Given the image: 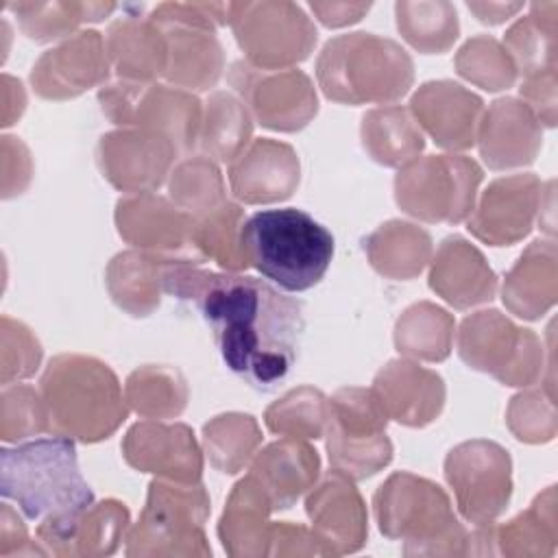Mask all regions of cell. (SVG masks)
<instances>
[{
	"label": "cell",
	"mask_w": 558,
	"mask_h": 558,
	"mask_svg": "<svg viewBox=\"0 0 558 558\" xmlns=\"http://www.w3.org/2000/svg\"><path fill=\"white\" fill-rule=\"evenodd\" d=\"M107 76L109 61L100 33L83 31L39 57L31 85L46 100H65L105 83Z\"/></svg>",
	"instance_id": "e0dca14e"
},
{
	"label": "cell",
	"mask_w": 558,
	"mask_h": 558,
	"mask_svg": "<svg viewBox=\"0 0 558 558\" xmlns=\"http://www.w3.org/2000/svg\"><path fill=\"white\" fill-rule=\"evenodd\" d=\"M244 222V211L240 205L225 201L209 214L194 218L192 246H196L203 257L214 259L229 272L244 270L246 257L240 244V229Z\"/></svg>",
	"instance_id": "8d00e7d4"
},
{
	"label": "cell",
	"mask_w": 558,
	"mask_h": 558,
	"mask_svg": "<svg viewBox=\"0 0 558 558\" xmlns=\"http://www.w3.org/2000/svg\"><path fill=\"white\" fill-rule=\"evenodd\" d=\"M466 7L484 24H501L504 20H508V15H512L514 11L521 9V4H495V2H488V4L486 2H469Z\"/></svg>",
	"instance_id": "f5cc1de1"
},
{
	"label": "cell",
	"mask_w": 558,
	"mask_h": 558,
	"mask_svg": "<svg viewBox=\"0 0 558 558\" xmlns=\"http://www.w3.org/2000/svg\"><path fill=\"white\" fill-rule=\"evenodd\" d=\"M31 179V157L20 137L2 135V196L20 194Z\"/></svg>",
	"instance_id": "7dc6e473"
},
{
	"label": "cell",
	"mask_w": 558,
	"mask_h": 558,
	"mask_svg": "<svg viewBox=\"0 0 558 558\" xmlns=\"http://www.w3.org/2000/svg\"><path fill=\"white\" fill-rule=\"evenodd\" d=\"M373 504L379 532L405 541L408 556L469 554V532L458 523L438 484L395 473L379 486Z\"/></svg>",
	"instance_id": "8992f818"
},
{
	"label": "cell",
	"mask_w": 558,
	"mask_h": 558,
	"mask_svg": "<svg viewBox=\"0 0 558 558\" xmlns=\"http://www.w3.org/2000/svg\"><path fill=\"white\" fill-rule=\"evenodd\" d=\"M7 9L17 17L22 33L39 44L68 37L81 22H98L116 4H61V2H9Z\"/></svg>",
	"instance_id": "e575fe53"
},
{
	"label": "cell",
	"mask_w": 558,
	"mask_h": 558,
	"mask_svg": "<svg viewBox=\"0 0 558 558\" xmlns=\"http://www.w3.org/2000/svg\"><path fill=\"white\" fill-rule=\"evenodd\" d=\"M0 493L37 521L35 536L46 554L63 556L78 519L94 506L81 475L74 440L61 434L35 438L0 451Z\"/></svg>",
	"instance_id": "7a4b0ae2"
},
{
	"label": "cell",
	"mask_w": 558,
	"mask_h": 558,
	"mask_svg": "<svg viewBox=\"0 0 558 558\" xmlns=\"http://www.w3.org/2000/svg\"><path fill=\"white\" fill-rule=\"evenodd\" d=\"M460 357L501 384L527 386L538 375V340L530 329L514 327L497 310L464 318L458 338Z\"/></svg>",
	"instance_id": "4fadbf2b"
},
{
	"label": "cell",
	"mask_w": 558,
	"mask_h": 558,
	"mask_svg": "<svg viewBox=\"0 0 558 558\" xmlns=\"http://www.w3.org/2000/svg\"><path fill=\"white\" fill-rule=\"evenodd\" d=\"M538 120L525 102L514 98L495 100L477 126L480 153L495 168H512L530 163L541 144Z\"/></svg>",
	"instance_id": "d4e9b609"
},
{
	"label": "cell",
	"mask_w": 558,
	"mask_h": 558,
	"mask_svg": "<svg viewBox=\"0 0 558 558\" xmlns=\"http://www.w3.org/2000/svg\"><path fill=\"white\" fill-rule=\"evenodd\" d=\"M268 554H320L325 556L318 538L303 525H294L290 521L270 523L268 532Z\"/></svg>",
	"instance_id": "c3c4849f"
},
{
	"label": "cell",
	"mask_w": 558,
	"mask_h": 558,
	"mask_svg": "<svg viewBox=\"0 0 558 558\" xmlns=\"http://www.w3.org/2000/svg\"><path fill=\"white\" fill-rule=\"evenodd\" d=\"M229 83L262 126L299 131L316 116V92L301 70H259L246 61H235L229 70Z\"/></svg>",
	"instance_id": "9a60e30c"
},
{
	"label": "cell",
	"mask_w": 558,
	"mask_h": 558,
	"mask_svg": "<svg viewBox=\"0 0 558 558\" xmlns=\"http://www.w3.org/2000/svg\"><path fill=\"white\" fill-rule=\"evenodd\" d=\"M116 225L118 233L133 246L163 253L192 244L194 218L150 192L120 198Z\"/></svg>",
	"instance_id": "cb8c5ba5"
},
{
	"label": "cell",
	"mask_w": 558,
	"mask_h": 558,
	"mask_svg": "<svg viewBox=\"0 0 558 558\" xmlns=\"http://www.w3.org/2000/svg\"><path fill=\"white\" fill-rule=\"evenodd\" d=\"M233 194L244 203H275L299 185V157L292 146L275 140H255L229 170Z\"/></svg>",
	"instance_id": "7402d4cb"
},
{
	"label": "cell",
	"mask_w": 558,
	"mask_h": 558,
	"mask_svg": "<svg viewBox=\"0 0 558 558\" xmlns=\"http://www.w3.org/2000/svg\"><path fill=\"white\" fill-rule=\"evenodd\" d=\"M388 414L375 390L342 388L327 401V453L336 473L351 480L375 475L392 460Z\"/></svg>",
	"instance_id": "ba28073f"
},
{
	"label": "cell",
	"mask_w": 558,
	"mask_h": 558,
	"mask_svg": "<svg viewBox=\"0 0 558 558\" xmlns=\"http://www.w3.org/2000/svg\"><path fill=\"white\" fill-rule=\"evenodd\" d=\"M371 266L390 279L416 277L432 255V238L425 229L390 220L364 240Z\"/></svg>",
	"instance_id": "4dcf8cb0"
},
{
	"label": "cell",
	"mask_w": 558,
	"mask_h": 558,
	"mask_svg": "<svg viewBox=\"0 0 558 558\" xmlns=\"http://www.w3.org/2000/svg\"><path fill=\"white\" fill-rule=\"evenodd\" d=\"M161 283L198 307L225 366L246 386L272 392L290 377L305 333L303 301L266 279L214 272L187 257H170Z\"/></svg>",
	"instance_id": "6da1fadb"
},
{
	"label": "cell",
	"mask_w": 558,
	"mask_h": 558,
	"mask_svg": "<svg viewBox=\"0 0 558 558\" xmlns=\"http://www.w3.org/2000/svg\"><path fill=\"white\" fill-rule=\"evenodd\" d=\"M541 183L534 174H514L493 181L469 216V231L493 246L514 244L532 229Z\"/></svg>",
	"instance_id": "d6986e66"
},
{
	"label": "cell",
	"mask_w": 558,
	"mask_h": 558,
	"mask_svg": "<svg viewBox=\"0 0 558 558\" xmlns=\"http://www.w3.org/2000/svg\"><path fill=\"white\" fill-rule=\"evenodd\" d=\"M170 196L192 218H201L227 201L222 177L207 157H190L174 168Z\"/></svg>",
	"instance_id": "60d3db41"
},
{
	"label": "cell",
	"mask_w": 558,
	"mask_h": 558,
	"mask_svg": "<svg viewBox=\"0 0 558 558\" xmlns=\"http://www.w3.org/2000/svg\"><path fill=\"white\" fill-rule=\"evenodd\" d=\"M41 432H50L41 392L31 386H4L0 395V438L17 442Z\"/></svg>",
	"instance_id": "f6af8a7d"
},
{
	"label": "cell",
	"mask_w": 558,
	"mask_h": 558,
	"mask_svg": "<svg viewBox=\"0 0 558 558\" xmlns=\"http://www.w3.org/2000/svg\"><path fill=\"white\" fill-rule=\"evenodd\" d=\"M98 100L113 124L163 133L179 153H190L198 142L201 102L181 87L118 81L102 87Z\"/></svg>",
	"instance_id": "8fae6325"
},
{
	"label": "cell",
	"mask_w": 558,
	"mask_h": 558,
	"mask_svg": "<svg viewBox=\"0 0 558 558\" xmlns=\"http://www.w3.org/2000/svg\"><path fill=\"white\" fill-rule=\"evenodd\" d=\"M482 168L464 155H427L408 161L395 179L397 205L427 222H462L475 203Z\"/></svg>",
	"instance_id": "9c48e42d"
},
{
	"label": "cell",
	"mask_w": 558,
	"mask_h": 558,
	"mask_svg": "<svg viewBox=\"0 0 558 558\" xmlns=\"http://www.w3.org/2000/svg\"><path fill=\"white\" fill-rule=\"evenodd\" d=\"M453 340V318L432 303L408 307L395 327V344L399 353L410 357L440 362L449 355Z\"/></svg>",
	"instance_id": "836d02e7"
},
{
	"label": "cell",
	"mask_w": 558,
	"mask_h": 558,
	"mask_svg": "<svg viewBox=\"0 0 558 558\" xmlns=\"http://www.w3.org/2000/svg\"><path fill=\"white\" fill-rule=\"evenodd\" d=\"M320 471L316 449L296 438H283L257 453L251 466V477L270 499L272 510L290 508L314 482Z\"/></svg>",
	"instance_id": "4316f807"
},
{
	"label": "cell",
	"mask_w": 558,
	"mask_h": 558,
	"mask_svg": "<svg viewBox=\"0 0 558 558\" xmlns=\"http://www.w3.org/2000/svg\"><path fill=\"white\" fill-rule=\"evenodd\" d=\"M240 244L246 264L288 292L314 288L333 257L331 231L296 207L262 209L244 218Z\"/></svg>",
	"instance_id": "3957f363"
},
{
	"label": "cell",
	"mask_w": 558,
	"mask_h": 558,
	"mask_svg": "<svg viewBox=\"0 0 558 558\" xmlns=\"http://www.w3.org/2000/svg\"><path fill=\"white\" fill-rule=\"evenodd\" d=\"M456 68L464 78L488 92L510 87L517 76L510 54L490 37L469 39L456 57Z\"/></svg>",
	"instance_id": "ee69618b"
},
{
	"label": "cell",
	"mask_w": 558,
	"mask_h": 558,
	"mask_svg": "<svg viewBox=\"0 0 558 558\" xmlns=\"http://www.w3.org/2000/svg\"><path fill=\"white\" fill-rule=\"evenodd\" d=\"M397 28L416 50L445 52L458 39V15L449 2H397Z\"/></svg>",
	"instance_id": "f35d334b"
},
{
	"label": "cell",
	"mask_w": 558,
	"mask_h": 558,
	"mask_svg": "<svg viewBox=\"0 0 558 558\" xmlns=\"http://www.w3.org/2000/svg\"><path fill=\"white\" fill-rule=\"evenodd\" d=\"M177 146L150 129H122L100 137L96 159L102 174L122 192L146 194L157 190L174 157Z\"/></svg>",
	"instance_id": "2e32d148"
},
{
	"label": "cell",
	"mask_w": 558,
	"mask_h": 558,
	"mask_svg": "<svg viewBox=\"0 0 558 558\" xmlns=\"http://www.w3.org/2000/svg\"><path fill=\"white\" fill-rule=\"evenodd\" d=\"M270 499L262 486L246 475L240 480L225 506L218 523V536L222 547L231 556H262L268 554V512Z\"/></svg>",
	"instance_id": "f1b7e54d"
},
{
	"label": "cell",
	"mask_w": 558,
	"mask_h": 558,
	"mask_svg": "<svg viewBox=\"0 0 558 558\" xmlns=\"http://www.w3.org/2000/svg\"><path fill=\"white\" fill-rule=\"evenodd\" d=\"M445 475L456 493L460 514L473 525H490L510 499V456L495 442L471 440L449 451Z\"/></svg>",
	"instance_id": "5bb4252c"
},
{
	"label": "cell",
	"mask_w": 558,
	"mask_h": 558,
	"mask_svg": "<svg viewBox=\"0 0 558 558\" xmlns=\"http://www.w3.org/2000/svg\"><path fill=\"white\" fill-rule=\"evenodd\" d=\"M312 532L316 534L325 556L357 551L366 541V508L342 473H329L305 501Z\"/></svg>",
	"instance_id": "ffe728a7"
},
{
	"label": "cell",
	"mask_w": 558,
	"mask_h": 558,
	"mask_svg": "<svg viewBox=\"0 0 558 558\" xmlns=\"http://www.w3.org/2000/svg\"><path fill=\"white\" fill-rule=\"evenodd\" d=\"M259 442V427L248 414H222L203 427L205 451L220 473H238L253 458Z\"/></svg>",
	"instance_id": "74e56055"
},
{
	"label": "cell",
	"mask_w": 558,
	"mask_h": 558,
	"mask_svg": "<svg viewBox=\"0 0 558 558\" xmlns=\"http://www.w3.org/2000/svg\"><path fill=\"white\" fill-rule=\"evenodd\" d=\"M229 24L246 52V63L259 70H286L307 59L316 44V28L290 2L229 4Z\"/></svg>",
	"instance_id": "7c38bea8"
},
{
	"label": "cell",
	"mask_w": 558,
	"mask_h": 558,
	"mask_svg": "<svg viewBox=\"0 0 558 558\" xmlns=\"http://www.w3.org/2000/svg\"><path fill=\"white\" fill-rule=\"evenodd\" d=\"M362 144L381 166H403L423 150V133L403 107L373 109L362 118Z\"/></svg>",
	"instance_id": "1f68e13d"
},
{
	"label": "cell",
	"mask_w": 558,
	"mask_h": 558,
	"mask_svg": "<svg viewBox=\"0 0 558 558\" xmlns=\"http://www.w3.org/2000/svg\"><path fill=\"white\" fill-rule=\"evenodd\" d=\"M266 425L283 438H318L325 434L327 399L320 390L301 386L266 410Z\"/></svg>",
	"instance_id": "b9f144b4"
},
{
	"label": "cell",
	"mask_w": 558,
	"mask_h": 558,
	"mask_svg": "<svg viewBox=\"0 0 558 558\" xmlns=\"http://www.w3.org/2000/svg\"><path fill=\"white\" fill-rule=\"evenodd\" d=\"M150 20L168 41L166 78L181 89H207L222 72L214 26L229 22V4H159Z\"/></svg>",
	"instance_id": "30bf717a"
},
{
	"label": "cell",
	"mask_w": 558,
	"mask_h": 558,
	"mask_svg": "<svg viewBox=\"0 0 558 558\" xmlns=\"http://www.w3.org/2000/svg\"><path fill=\"white\" fill-rule=\"evenodd\" d=\"M545 242H532V246L521 255L517 266L508 272L501 299L510 312L521 318H538L549 303L541 296V290H554V279L541 281V251Z\"/></svg>",
	"instance_id": "7bdbcfd3"
},
{
	"label": "cell",
	"mask_w": 558,
	"mask_h": 558,
	"mask_svg": "<svg viewBox=\"0 0 558 558\" xmlns=\"http://www.w3.org/2000/svg\"><path fill=\"white\" fill-rule=\"evenodd\" d=\"M251 131L253 124L244 102L233 94L216 92L207 100L198 144L209 157L233 163L246 150Z\"/></svg>",
	"instance_id": "d6a6232c"
},
{
	"label": "cell",
	"mask_w": 558,
	"mask_h": 558,
	"mask_svg": "<svg viewBox=\"0 0 558 558\" xmlns=\"http://www.w3.org/2000/svg\"><path fill=\"white\" fill-rule=\"evenodd\" d=\"M2 366H0V381L9 386L15 379L31 377L39 362H41V347L33 331L11 316H2Z\"/></svg>",
	"instance_id": "bcb514c9"
},
{
	"label": "cell",
	"mask_w": 558,
	"mask_h": 558,
	"mask_svg": "<svg viewBox=\"0 0 558 558\" xmlns=\"http://www.w3.org/2000/svg\"><path fill=\"white\" fill-rule=\"evenodd\" d=\"M316 76L329 100L392 102L412 87L414 65L397 41L373 33H349L325 44Z\"/></svg>",
	"instance_id": "5b68a950"
},
{
	"label": "cell",
	"mask_w": 558,
	"mask_h": 558,
	"mask_svg": "<svg viewBox=\"0 0 558 558\" xmlns=\"http://www.w3.org/2000/svg\"><path fill=\"white\" fill-rule=\"evenodd\" d=\"M129 527V510L116 499L94 504L74 525L63 556L113 554Z\"/></svg>",
	"instance_id": "ab89813d"
},
{
	"label": "cell",
	"mask_w": 558,
	"mask_h": 558,
	"mask_svg": "<svg viewBox=\"0 0 558 558\" xmlns=\"http://www.w3.org/2000/svg\"><path fill=\"white\" fill-rule=\"evenodd\" d=\"M429 288L458 310L490 301L497 288L495 272L484 255L464 238L451 235L440 242L432 262Z\"/></svg>",
	"instance_id": "484cf974"
},
{
	"label": "cell",
	"mask_w": 558,
	"mask_h": 558,
	"mask_svg": "<svg viewBox=\"0 0 558 558\" xmlns=\"http://www.w3.org/2000/svg\"><path fill=\"white\" fill-rule=\"evenodd\" d=\"M373 390L386 414L410 427L432 423L445 403V384L440 375L410 360L388 362L377 373Z\"/></svg>",
	"instance_id": "603a6c76"
},
{
	"label": "cell",
	"mask_w": 558,
	"mask_h": 558,
	"mask_svg": "<svg viewBox=\"0 0 558 558\" xmlns=\"http://www.w3.org/2000/svg\"><path fill=\"white\" fill-rule=\"evenodd\" d=\"M484 102L451 81L425 83L410 100V113L438 146L462 150L473 146Z\"/></svg>",
	"instance_id": "44dd1931"
},
{
	"label": "cell",
	"mask_w": 558,
	"mask_h": 558,
	"mask_svg": "<svg viewBox=\"0 0 558 558\" xmlns=\"http://www.w3.org/2000/svg\"><path fill=\"white\" fill-rule=\"evenodd\" d=\"M122 453L137 471L190 484L201 480L203 458L194 432L183 423H137L126 432Z\"/></svg>",
	"instance_id": "ac0fdd59"
},
{
	"label": "cell",
	"mask_w": 558,
	"mask_h": 558,
	"mask_svg": "<svg viewBox=\"0 0 558 558\" xmlns=\"http://www.w3.org/2000/svg\"><path fill=\"white\" fill-rule=\"evenodd\" d=\"M124 399L131 410L146 418H170L183 412L187 386L174 368L142 366L129 375Z\"/></svg>",
	"instance_id": "d590c367"
},
{
	"label": "cell",
	"mask_w": 558,
	"mask_h": 558,
	"mask_svg": "<svg viewBox=\"0 0 558 558\" xmlns=\"http://www.w3.org/2000/svg\"><path fill=\"white\" fill-rule=\"evenodd\" d=\"M170 255L159 251H124L107 268V288L113 303L131 316H148L163 292V266Z\"/></svg>",
	"instance_id": "f546056e"
},
{
	"label": "cell",
	"mask_w": 558,
	"mask_h": 558,
	"mask_svg": "<svg viewBox=\"0 0 558 558\" xmlns=\"http://www.w3.org/2000/svg\"><path fill=\"white\" fill-rule=\"evenodd\" d=\"M209 497L198 482L155 480L146 506L129 534V556H209L203 525Z\"/></svg>",
	"instance_id": "52a82bcc"
},
{
	"label": "cell",
	"mask_w": 558,
	"mask_h": 558,
	"mask_svg": "<svg viewBox=\"0 0 558 558\" xmlns=\"http://www.w3.org/2000/svg\"><path fill=\"white\" fill-rule=\"evenodd\" d=\"M46 549L37 547L28 532L24 521L17 517V512L4 501L0 512V558L11 556H44Z\"/></svg>",
	"instance_id": "681fc988"
},
{
	"label": "cell",
	"mask_w": 558,
	"mask_h": 558,
	"mask_svg": "<svg viewBox=\"0 0 558 558\" xmlns=\"http://www.w3.org/2000/svg\"><path fill=\"white\" fill-rule=\"evenodd\" d=\"M107 50L122 81L146 83L163 76L168 68V41L161 28L148 17H124L109 26Z\"/></svg>",
	"instance_id": "83f0119b"
},
{
	"label": "cell",
	"mask_w": 558,
	"mask_h": 558,
	"mask_svg": "<svg viewBox=\"0 0 558 558\" xmlns=\"http://www.w3.org/2000/svg\"><path fill=\"white\" fill-rule=\"evenodd\" d=\"M39 392L50 432L83 442L109 438L129 412L113 371L89 355L52 357L41 375Z\"/></svg>",
	"instance_id": "277c9868"
},
{
	"label": "cell",
	"mask_w": 558,
	"mask_h": 558,
	"mask_svg": "<svg viewBox=\"0 0 558 558\" xmlns=\"http://www.w3.org/2000/svg\"><path fill=\"white\" fill-rule=\"evenodd\" d=\"M310 9L318 15V20L325 26H344V24L357 22L371 9V4H347V2L320 4V2H312Z\"/></svg>",
	"instance_id": "f907efd6"
},
{
	"label": "cell",
	"mask_w": 558,
	"mask_h": 558,
	"mask_svg": "<svg viewBox=\"0 0 558 558\" xmlns=\"http://www.w3.org/2000/svg\"><path fill=\"white\" fill-rule=\"evenodd\" d=\"M4 89H2V98H4V107H2V126H11L24 111L26 98H24V89L22 83L9 74L2 76Z\"/></svg>",
	"instance_id": "816d5d0a"
}]
</instances>
